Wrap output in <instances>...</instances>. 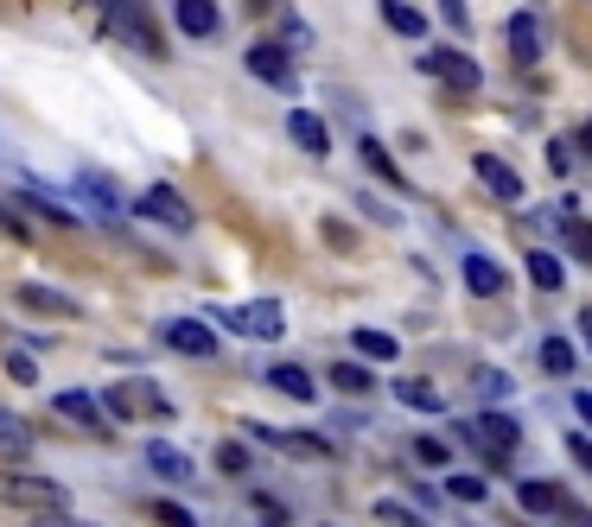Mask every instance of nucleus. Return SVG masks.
Returning <instances> with one entry per match:
<instances>
[{"label":"nucleus","mask_w":592,"mask_h":527,"mask_svg":"<svg viewBox=\"0 0 592 527\" xmlns=\"http://www.w3.org/2000/svg\"><path fill=\"white\" fill-rule=\"evenodd\" d=\"M268 388L287 394V401H319V388H312V376L300 362H274V369H268Z\"/></svg>","instance_id":"nucleus-18"},{"label":"nucleus","mask_w":592,"mask_h":527,"mask_svg":"<svg viewBox=\"0 0 592 527\" xmlns=\"http://www.w3.org/2000/svg\"><path fill=\"white\" fill-rule=\"evenodd\" d=\"M580 147H586V159H592V115H586V127H580Z\"/></svg>","instance_id":"nucleus-46"},{"label":"nucleus","mask_w":592,"mask_h":527,"mask_svg":"<svg viewBox=\"0 0 592 527\" xmlns=\"http://www.w3.org/2000/svg\"><path fill=\"white\" fill-rule=\"evenodd\" d=\"M103 20H108V39H122V45L147 51V57H159V51H166L154 13H147V0H103Z\"/></svg>","instance_id":"nucleus-2"},{"label":"nucleus","mask_w":592,"mask_h":527,"mask_svg":"<svg viewBox=\"0 0 592 527\" xmlns=\"http://www.w3.org/2000/svg\"><path fill=\"white\" fill-rule=\"evenodd\" d=\"M0 503L7 508H27V515H58V508L71 503V489L58 477H39V471H0Z\"/></svg>","instance_id":"nucleus-1"},{"label":"nucleus","mask_w":592,"mask_h":527,"mask_svg":"<svg viewBox=\"0 0 592 527\" xmlns=\"http://www.w3.org/2000/svg\"><path fill=\"white\" fill-rule=\"evenodd\" d=\"M541 369H548V376H573V362H580V356H573V344H567V337H541Z\"/></svg>","instance_id":"nucleus-30"},{"label":"nucleus","mask_w":592,"mask_h":527,"mask_svg":"<svg viewBox=\"0 0 592 527\" xmlns=\"http://www.w3.org/2000/svg\"><path fill=\"white\" fill-rule=\"evenodd\" d=\"M0 362H7V376H13V381H39V362H32V350H13V344H7V350H0Z\"/></svg>","instance_id":"nucleus-32"},{"label":"nucleus","mask_w":592,"mask_h":527,"mask_svg":"<svg viewBox=\"0 0 592 527\" xmlns=\"http://www.w3.org/2000/svg\"><path fill=\"white\" fill-rule=\"evenodd\" d=\"M383 25L388 32H402V39H427V13L408 7V0H383Z\"/></svg>","instance_id":"nucleus-21"},{"label":"nucleus","mask_w":592,"mask_h":527,"mask_svg":"<svg viewBox=\"0 0 592 527\" xmlns=\"http://www.w3.org/2000/svg\"><path fill=\"white\" fill-rule=\"evenodd\" d=\"M561 242L580 254V261H592V229H586V223H573V217H567V223H561Z\"/></svg>","instance_id":"nucleus-34"},{"label":"nucleus","mask_w":592,"mask_h":527,"mask_svg":"<svg viewBox=\"0 0 592 527\" xmlns=\"http://www.w3.org/2000/svg\"><path fill=\"white\" fill-rule=\"evenodd\" d=\"M77 191H83L90 203H96L103 217H122V198H115V185H108L103 172H83V178H77Z\"/></svg>","instance_id":"nucleus-29"},{"label":"nucleus","mask_w":592,"mask_h":527,"mask_svg":"<svg viewBox=\"0 0 592 527\" xmlns=\"http://www.w3.org/2000/svg\"><path fill=\"white\" fill-rule=\"evenodd\" d=\"M159 337H166L179 356H217V330L198 325V318H166V325H159Z\"/></svg>","instance_id":"nucleus-10"},{"label":"nucleus","mask_w":592,"mask_h":527,"mask_svg":"<svg viewBox=\"0 0 592 527\" xmlns=\"http://www.w3.org/2000/svg\"><path fill=\"white\" fill-rule=\"evenodd\" d=\"M446 496H453V503H485V477H446Z\"/></svg>","instance_id":"nucleus-33"},{"label":"nucleus","mask_w":592,"mask_h":527,"mask_svg":"<svg viewBox=\"0 0 592 527\" xmlns=\"http://www.w3.org/2000/svg\"><path fill=\"white\" fill-rule=\"evenodd\" d=\"M414 457H420V464H439V471H446L453 445H446V439H414Z\"/></svg>","instance_id":"nucleus-35"},{"label":"nucleus","mask_w":592,"mask_h":527,"mask_svg":"<svg viewBox=\"0 0 592 527\" xmlns=\"http://www.w3.org/2000/svg\"><path fill=\"white\" fill-rule=\"evenodd\" d=\"M154 521L159 527H198L191 521V508H179V503H154Z\"/></svg>","instance_id":"nucleus-36"},{"label":"nucleus","mask_w":592,"mask_h":527,"mask_svg":"<svg viewBox=\"0 0 592 527\" xmlns=\"http://www.w3.org/2000/svg\"><path fill=\"white\" fill-rule=\"evenodd\" d=\"M420 71H427V76H439V83H453L459 96H471V89H485V71H478V64H471L465 51H427V57H420Z\"/></svg>","instance_id":"nucleus-5"},{"label":"nucleus","mask_w":592,"mask_h":527,"mask_svg":"<svg viewBox=\"0 0 592 527\" xmlns=\"http://www.w3.org/2000/svg\"><path fill=\"white\" fill-rule=\"evenodd\" d=\"M256 439H268V445H281L287 457H332V445H325L319 432H274V426H256Z\"/></svg>","instance_id":"nucleus-17"},{"label":"nucleus","mask_w":592,"mask_h":527,"mask_svg":"<svg viewBox=\"0 0 592 527\" xmlns=\"http://www.w3.org/2000/svg\"><path fill=\"white\" fill-rule=\"evenodd\" d=\"M522 267H529V280H536L541 293H561V254H548V249H529V261H522Z\"/></svg>","instance_id":"nucleus-26"},{"label":"nucleus","mask_w":592,"mask_h":527,"mask_svg":"<svg viewBox=\"0 0 592 527\" xmlns=\"http://www.w3.org/2000/svg\"><path fill=\"white\" fill-rule=\"evenodd\" d=\"M465 286H471L478 299H497V293L510 286V274H503V267H497L490 254H465Z\"/></svg>","instance_id":"nucleus-16"},{"label":"nucleus","mask_w":592,"mask_h":527,"mask_svg":"<svg viewBox=\"0 0 592 527\" xmlns=\"http://www.w3.org/2000/svg\"><path fill=\"white\" fill-rule=\"evenodd\" d=\"M147 464H154L166 483H191V477H198V464H191L185 452H173V445H147Z\"/></svg>","instance_id":"nucleus-24"},{"label":"nucleus","mask_w":592,"mask_h":527,"mask_svg":"<svg viewBox=\"0 0 592 527\" xmlns=\"http://www.w3.org/2000/svg\"><path fill=\"white\" fill-rule=\"evenodd\" d=\"M217 325L242 330V337H281V330H287V312H281L274 299H256V305H242V312H217Z\"/></svg>","instance_id":"nucleus-6"},{"label":"nucleus","mask_w":592,"mask_h":527,"mask_svg":"<svg viewBox=\"0 0 592 527\" xmlns=\"http://www.w3.org/2000/svg\"><path fill=\"white\" fill-rule=\"evenodd\" d=\"M20 198L39 203V210H45V217H58V223H77L71 198H64V191H52V185H39V178H27V185H20Z\"/></svg>","instance_id":"nucleus-20"},{"label":"nucleus","mask_w":592,"mask_h":527,"mask_svg":"<svg viewBox=\"0 0 592 527\" xmlns=\"http://www.w3.org/2000/svg\"><path fill=\"white\" fill-rule=\"evenodd\" d=\"M351 344H357L363 362H395V356H402V337H395V330H376V325L351 330Z\"/></svg>","instance_id":"nucleus-19"},{"label":"nucleus","mask_w":592,"mask_h":527,"mask_svg":"<svg viewBox=\"0 0 592 527\" xmlns=\"http://www.w3.org/2000/svg\"><path fill=\"white\" fill-rule=\"evenodd\" d=\"M471 432L485 439V457H490V464H503V457L516 452V439H522V432H516V420H510V413H485V420H478V426H471Z\"/></svg>","instance_id":"nucleus-12"},{"label":"nucleus","mask_w":592,"mask_h":527,"mask_svg":"<svg viewBox=\"0 0 592 527\" xmlns=\"http://www.w3.org/2000/svg\"><path fill=\"white\" fill-rule=\"evenodd\" d=\"M32 527H96V521H83V515H71V508H58V515H39Z\"/></svg>","instance_id":"nucleus-41"},{"label":"nucleus","mask_w":592,"mask_h":527,"mask_svg":"<svg viewBox=\"0 0 592 527\" xmlns=\"http://www.w3.org/2000/svg\"><path fill=\"white\" fill-rule=\"evenodd\" d=\"M561 445L573 452V464H580V471H592V432H567Z\"/></svg>","instance_id":"nucleus-37"},{"label":"nucleus","mask_w":592,"mask_h":527,"mask_svg":"<svg viewBox=\"0 0 592 527\" xmlns=\"http://www.w3.org/2000/svg\"><path fill=\"white\" fill-rule=\"evenodd\" d=\"M580 337H586V350H592V312H580Z\"/></svg>","instance_id":"nucleus-45"},{"label":"nucleus","mask_w":592,"mask_h":527,"mask_svg":"<svg viewBox=\"0 0 592 527\" xmlns=\"http://www.w3.org/2000/svg\"><path fill=\"white\" fill-rule=\"evenodd\" d=\"M586 527H592V521H586Z\"/></svg>","instance_id":"nucleus-48"},{"label":"nucleus","mask_w":592,"mask_h":527,"mask_svg":"<svg viewBox=\"0 0 592 527\" xmlns=\"http://www.w3.org/2000/svg\"><path fill=\"white\" fill-rule=\"evenodd\" d=\"M141 413H159L166 420V401H159L147 381H128V388H108V420H141Z\"/></svg>","instance_id":"nucleus-9"},{"label":"nucleus","mask_w":592,"mask_h":527,"mask_svg":"<svg viewBox=\"0 0 592 527\" xmlns=\"http://www.w3.org/2000/svg\"><path fill=\"white\" fill-rule=\"evenodd\" d=\"M516 503H522V515H541V521H548V515H567V489L561 483H548V477H522L516 483Z\"/></svg>","instance_id":"nucleus-8"},{"label":"nucleus","mask_w":592,"mask_h":527,"mask_svg":"<svg viewBox=\"0 0 592 527\" xmlns=\"http://www.w3.org/2000/svg\"><path fill=\"white\" fill-rule=\"evenodd\" d=\"M471 172H478V185H485L497 203H522V178H516V166H503L497 152H478V159H471Z\"/></svg>","instance_id":"nucleus-7"},{"label":"nucleus","mask_w":592,"mask_h":527,"mask_svg":"<svg viewBox=\"0 0 592 527\" xmlns=\"http://www.w3.org/2000/svg\"><path fill=\"white\" fill-rule=\"evenodd\" d=\"M281 45H287V51H300V45H312V32H307V20H293V13H287V20H281Z\"/></svg>","instance_id":"nucleus-38"},{"label":"nucleus","mask_w":592,"mask_h":527,"mask_svg":"<svg viewBox=\"0 0 592 527\" xmlns=\"http://www.w3.org/2000/svg\"><path fill=\"white\" fill-rule=\"evenodd\" d=\"M376 515H383L388 527H427V521H420V515H408V508H395V503H383V508H376Z\"/></svg>","instance_id":"nucleus-40"},{"label":"nucleus","mask_w":592,"mask_h":527,"mask_svg":"<svg viewBox=\"0 0 592 527\" xmlns=\"http://www.w3.org/2000/svg\"><path fill=\"white\" fill-rule=\"evenodd\" d=\"M573 413H580V420L592 426V394H573Z\"/></svg>","instance_id":"nucleus-44"},{"label":"nucleus","mask_w":592,"mask_h":527,"mask_svg":"<svg viewBox=\"0 0 592 527\" xmlns=\"http://www.w3.org/2000/svg\"><path fill=\"white\" fill-rule=\"evenodd\" d=\"M173 20H179L185 39H217L224 13H217V0H179V7H173Z\"/></svg>","instance_id":"nucleus-13"},{"label":"nucleus","mask_w":592,"mask_h":527,"mask_svg":"<svg viewBox=\"0 0 592 527\" xmlns=\"http://www.w3.org/2000/svg\"><path fill=\"white\" fill-rule=\"evenodd\" d=\"M395 394H402V407H414V413H446V394H439L434 381H420V376L395 381Z\"/></svg>","instance_id":"nucleus-23"},{"label":"nucleus","mask_w":592,"mask_h":527,"mask_svg":"<svg viewBox=\"0 0 592 527\" xmlns=\"http://www.w3.org/2000/svg\"><path fill=\"white\" fill-rule=\"evenodd\" d=\"M217 464H224V471H249V452H242V445H224V452H217Z\"/></svg>","instance_id":"nucleus-42"},{"label":"nucleus","mask_w":592,"mask_h":527,"mask_svg":"<svg viewBox=\"0 0 592 527\" xmlns=\"http://www.w3.org/2000/svg\"><path fill=\"white\" fill-rule=\"evenodd\" d=\"M332 388L337 394H376V376L363 362H332Z\"/></svg>","instance_id":"nucleus-28"},{"label":"nucleus","mask_w":592,"mask_h":527,"mask_svg":"<svg viewBox=\"0 0 592 527\" xmlns=\"http://www.w3.org/2000/svg\"><path fill=\"white\" fill-rule=\"evenodd\" d=\"M357 152H363V166H370V172L383 178L388 191H408V178H402V166L388 159V147H383V140H357Z\"/></svg>","instance_id":"nucleus-22"},{"label":"nucleus","mask_w":592,"mask_h":527,"mask_svg":"<svg viewBox=\"0 0 592 527\" xmlns=\"http://www.w3.org/2000/svg\"><path fill=\"white\" fill-rule=\"evenodd\" d=\"M471 388H478L485 401H503V394H510V376H503V369H471Z\"/></svg>","instance_id":"nucleus-31"},{"label":"nucleus","mask_w":592,"mask_h":527,"mask_svg":"<svg viewBox=\"0 0 592 527\" xmlns=\"http://www.w3.org/2000/svg\"><path fill=\"white\" fill-rule=\"evenodd\" d=\"M134 210H141L147 223L173 229V235H191V223H198V217H191V203H185L173 185H154V191H141V198H134Z\"/></svg>","instance_id":"nucleus-3"},{"label":"nucleus","mask_w":592,"mask_h":527,"mask_svg":"<svg viewBox=\"0 0 592 527\" xmlns=\"http://www.w3.org/2000/svg\"><path fill=\"white\" fill-rule=\"evenodd\" d=\"M242 64H249V76H261L268 89H300V76H293V51H287V45H268V39H261V45H249Z\"/></svg>","instance_id":"nucleus-4"},{"label":"nucleus","mask_w":592,"mask_h":527,"mask_svg":"<svg viewBox=\"0 0 592 527\" xmlns=\"http://www.w3.org/2000/svg\"><path fill=\"white\" fill-rule=\"evenodd\" d=\"M287 134H293V147H307L312 159H319V152H332V127L319 122L312 108H293V115H287Z\"/></svg>","instance_id":"nucleus-15"},{"label":"nucleus","mask_w":592,"mask_h":527,"mask_svg":"<svg viewBox=\"0 0 592 527\" xmlns=\"http://www.w3.org/2000/svg\"><path fill=\"white\" fill-rule=\"evenodd\" d=\"M510 57L516 64H536L541 57V45H548V25H541V13H510Z\"/></svg>","instance_id":"nucleus-11"},{"label":"nucleus","mask_w":592,"mask_h":527,"mask_svg":"<svg viewBox=\"0 0 592 527\" xmlns=\"http://www.w3.org/2000/svg\"><path fill=\"white\" fill-rule=\"evenodd\" d=\"M0 344H13V337H7V325H0Z\"/></svg>","instance_id":"nucleus-47"},{"label":"nucleus","mask_w":592,"mask_h":527,"mask_svg":"<svg viewBox=\"0 0 592 527\" xmlns=\"http://www.w3.org/2000/svg\"><path fill=\"white\" fill-rule=\"evenodd\" d=\"M20 305H27V312H58V318H77V305L64 299V293H52V286H20Z\"/></svg>","instance_id":"nucleus-27"},{"label":"nucleus","mask_w":592,"mask_h":527,"mask_svg":"<svg viewBox=\"0 0 592 527\" xmlns=\"http://www.w3.org/2000/svg\"><path fill=\"white\" fill-rule=\"evenodd\" d=\"M52 407L64 413V420H77V426H90V432H108V413H103L96 401H90L83 388H58V394H52Z\"/></svg>","instance_id":"nucleus-14"},{"label":"nucleus","mask_w":592,"mask_h":527,"mask_svg":"<svg viewBox=\"0 0 592 527\" xmlns=\"http://www.w3.org/2000/svg\"><path fill=\"white\" fill-rule=\"evenodd\" d=\"M27 452H32V426L20 420V413L0 407V457H27Z\"/></svg>","instance_id":"nucleus-25"},{"label":"nucleus","mask_w":592,"mask_h":527,"mask_svg":"<svg viewBox=\"0 0 592 527\" xmlns=\"http://www.w3.org/2000/svg\"><path fill=\"white\" fill-rule=\"evenodd\" d=\"M325 242H332V249H357V242H351V229L337 223V217H332V223H325Z\"/></svg>","instance_id":"nucleus-43"},{"label":"nucleus","mask_w":592,"mask_h":527,"mask_svg":"<svg viewBox=\"0 0 592 527\" xmlns=\"http://www.w3.org/2000/svg\"><path fill=\"white\" fill-rule=\"evenodd\" d=\"M439 20L453 25V32H471V13H465V0H439Z\"/></svg>","instance_id":"nucleus-39"}]
</instances>
